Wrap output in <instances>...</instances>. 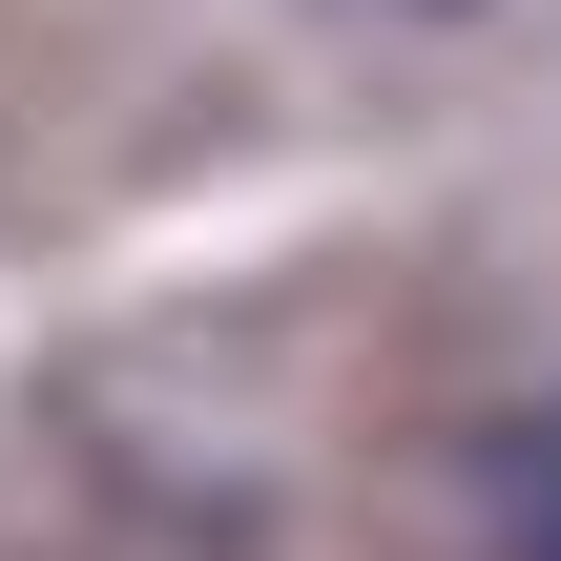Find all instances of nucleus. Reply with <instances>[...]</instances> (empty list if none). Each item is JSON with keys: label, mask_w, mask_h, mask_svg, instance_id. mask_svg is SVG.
I'll return each mask as SVG.
<instances>
[{"label": "nucleus", "mask_w": 561, "mask_h": 561, "mask_svg": "<svg viewBox=\"0 0 561 561\" xmlns=\"http://www.w3.org/2000/svg\"><path fill=\"white\" fill-rule=\"evenodd\" d=\"M479 561H561V396L479 437Z\"/></svg>", "instance_id": "f257e3e1"}]
</instances>
